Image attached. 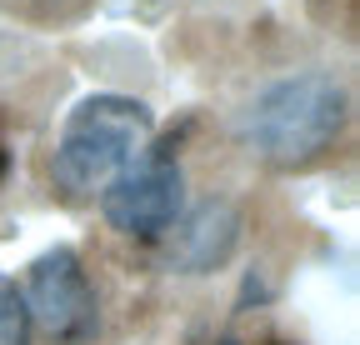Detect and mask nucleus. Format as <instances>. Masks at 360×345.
I'll use <instances>...</instances> for the list:
<instances>
[{"label":"nucleus","mask_w":360,"mask_h":345,"mask_svg":"<svg viewBox=\"0 0 360 345\" xmlns=\"http://www.w3.org/2000/svg\"><path fill=\"white\" fill-rule=\"evenodd\" d=\"M340 131H345V91L326 70H300L265 85L236 125L240 145L276 170H300L321 160Z\"/></svg>","instance_id":"nucleus-1"},{"label":"nucleus","mask_w":360,"mask_h":345,"mask_svg":"<svg viewBox=\"0 0 360 345\" xmlns=\"http://www.w3.org/2000/svg\"><path fill=\"white\" fill-rule=\"evenodd\" d=\"M155 136V115L135 96H85L51 155V176L70 200H96Z\"/></svg>","instance_id":"nucleus-2"},{"label":"nucleus","mask_w":360,"mask_h":345,"mask_svg":"<svg viewBox=\"0 0 360 345\" xmlns=\"http://www.w3.org/2000/svg\"><path fill=\"white\" fill-rule=\"evenodd\" d=\"M105 221L130 240H160L186 210V176L170 145H146L101 190Z\"/></svg>","instance_id":"nucleus-3"},{"label":"nucleus","mask_w":360,"mask_h":345,"mask_svg":"<svg viewBox=\"0 0 360 345\" xmlns=\"http://www.w3.org/2000/svg\"><path fill=\"white\" fill-rule=\"evenodd\" d=\"M25 311L30 325H40L56 345H85L101 330V306L96 290H90V275L80 266V255L70 245H51L30 261L25 275Z\"/></svg>","instance_id":"nucleus-4"},{"label":"nucleus","mask_w":360,"mask_h":345,"mask_svg":"<svg viewBox=\"0 0 360 345\" xmlns=\"http://www.w3.org/2000/svg\"><path fill=\"white\" fill-rule=\"evenodd\" d=\"M240 245V210L231 200H200L180 210V221L155 240L160 266L175 275H210L236 255Z\"/></svg>","instance_id":"nucleus-5"},{"label":"nucleus","mask_w":360,"mask_h":345,"mask_svg":"<svg viewBox=\"0 0 360 345\" xmlns=\"http://www.w3.org/2000/svg\"><path fill=\"white\" fill-rule=\"evenodd\" d=\"M30 311L11 275H0V345H30Z\"/></svg>","instance_id":"nucleus-6"},{"label":"nucleus","mask_w":360,"mask_h":345,"mask_svg":"<svg viewBox=\"0 0 360 345\" xmlns=\"http://www.w3.org/2000/svg\"><path fill=\"white\" fill-rule=\"evenodd\" d=\"M270 290H265V280H260V271H250L245 275V290H240V306H250V300H265Z\"/></svg>","instance_id":"nucleus-7"},{"label":"nucleus","mask_w":360,"mask_h":345,"mask_svg":"<svg viewBox=\"0 0 360 345\" xmlns=\"http://www.w3.org/2000/svg\"><path fill=\"white\" fill-rule=\"evenodd\" d=\"M6 170H11V155H6V145H0V181H6Z\"/></svg>","instance_id":"nucleus-8"},{"label":"nucleus","mask_w":360,"mask_h":345,"mask_svg":"<svg viewBox=\"0 0 360 345\" xmlns=\"http://www.w3.org/2000/svg\"><path fill=\"white\" fill-rule=\"evenodd\" d=\"M215 345H240V340H231V335H220V340H215Z\"/></svg>","instance_id":"nucleus-9"},{"label":"nucleus","mask_w":360,"mask_h":345,"mask_svg":"<svg viewBox=\"0 0 360 345\" xmlns=\"http://www.w3.org/2000/svg\"><path fill=\"white\" fill-rule=\"evenodd\" d=\"M265 345H281V340H265Z\"/></svg>","instance_id":"nucleus-10"}]
</instances>
